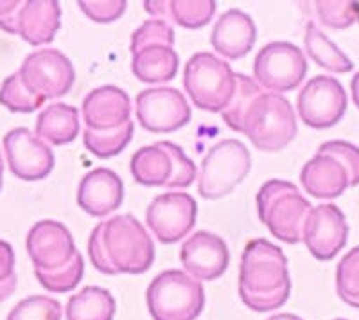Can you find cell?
I'll return each instance as SVG.
<instances>
[{
  "label": "cell",
  "mask_w": 359,
  "mask_h": 320,
  "mask_svg": "<svg viewBox=\"0 0 359 320\" xmlns=\"http://www.w3.org/2000/svg\"><path fill=\"white\" fill-rule=\"evenodd\" d=\"M88 255L101 274L137 275L153 267L155 245L133 214H118L95 225L88 239Z\"/></svg>",
  "instance_id": "6da1fadb"
},
{
  "label": "cell",
  "mask_w": 359,
  "mask_h": 320,
  "mask_svg": "<svg viewBox=\"0 0 359 320\" xmlns=\"http://www.w3.org/2000/svg\"><path fill=\"white\" fill-rule=\"evenodd\" d=\"M27 254L34 265L38 283L53 293H69L78 288L85 274L81 254L70 230L54 220H41L29 230Z\"/></svg>",
  "instance_id": "7a4b0ae2"
},
{
  "label": "cell",
  "mask_w": 359,
  "mask_h": 320,
  "mask_svg": "<svg viewBox=\"0 0 359 320\" xmlns=\"http://www.w3.org/2000/svg\"><path fill=\"white\" fill-rule=\"evenodd\" d=\"M291 293L287 258L280 246L268 239H252L245 246L239 267V297L257 313L275 312Z\"/></svg>",
  "instance_id": "3957f363"
},
{
  "label": "cell",
  "mask_w": 359,
  "mask_h": 320,
  "mask_svg": "<svg viewBox=\"0 0 359 320\" xmlns=\"http://www.w3.org/2000/svg\"><path fill=\"white\" fill-rule=\"evenodd\" d=\"M304 189L314 198L332 200L359 185V148L347 140H329L300 171Z\"/></svg>",
  "instance_id": "277c9868"
},
{
  "label": "cell",
  "mask_w": 359,
  "mask_h": 320,
  "mask_svg": "<svg viewBox=\"0 0 359 320\" xmlns=\"http://www.w3.org/2000/svg\"><path fill=\"white\" fill-rule=\"evenodd\" d=\"M239 133L261 152H280L298 133L294 108L284 95L262 91L246 108Z\"/></svg>",
  "instance_id": "5b68a950"
},
{
  "label": "cell",
  "mask_w": 359,
  "mask_h": 320,
  "mask_svg": "<svg viewBox=\"0 0 359 320\" xmlns=\"http://www.w3.org/2000/svg\"><path fill=\"white\" fill-rule=\"evenodd\" d=\"M180 58L175 51V29L151 18L131 34V70L142 83H168L176 78Z\"/></svg>",
  "instance_id": "8992f818"
},
{
  "label": "cell",
  "mask_w": 359,
  "mask_h": 320,
  "mask_svg": "<svg viewBox=\"0 0 359 320\" xmlns=\"http://www.w3.org/2000/svg\"><path fill=\"white\" fill-rule=\"evenodd\" d=\"M313 206L298 187L286 180H268L257 193V213L271 236L287 245L302 241L306 220Z\"/></svg>",
  "instance_id": "52a82bcc"
},
{
  "label": "cell",
  "mask_w": 359,
  "mask_h": 320,
  "mask_svg": "<svg viewBox=\"0 0 359 320\" xmlns=\"http://www.w3.org/2000/svg\"><path fill=\"white\" fill-rule=\"evenodd\" d=\"M147 309L153 320H196L205 308V290L182 270H165L149 283Z\"/></svg>",
  "instance_id": "ba28073f"
},
{
  "label": "cell",
  "mask_w": 359,
  "mask_h": 320,
  "mask_svg": "<svg viewBox=\"0 0 359 320\" xmlns=\"http://www.w3.org/2000/svg\"><path fill=\"white\" fill-rule=\"evenodd\" d=\"M184 88L196 108L221 114L236 91V72L212 53H196L184 69Z\"/></svg>",
  "instance_id": "9c48e42d"
},
{
  "label": "cell",
  "mask_w": 359,
  "mask_h": 320,
  "mask_svg": "<svg viewBox=\"0 0 359 320\" xmlns=\"http://www.w3.org/2000/svg\"><path fill=\"white\" fill-rule=\"evenodd\" d=\"M130 168L135 180L149 187L187 189L198 175L196 164L178 144L169 140H160L135 152Z\"/></svg>",
  "instance_id": "30bf717a"
},
{
  "label": "cell",
  "mask_w": 359,
  "mask_h": 320,
  "mask_svg": "<svg viewBox=\"0 0 359 320\" xmlns=\"http://www.w3.org/2000/svg\"><path fill=\"white\" fill-rule=\"evenodd\" d=\"M252 169V155L241 140L224 139L208 149L198 173V193L205 200L230 194Z\"/></svg>",
  "instance_id": "8fae6325"
},
{
  "label": "cell",
  "mask_w": 359,
  "mask_h": 320,
  "mask_svg": "<svg viewBox=\"0 0 359 320\" xmlns=\"http://www.w3.org/2000/svg\"><path fill=\"white\" fill-rule=\"evenodd\" d=\"M17 74L29 95L41 107L47 99L69 94L76 79L72 62L57 49L33 51L25 56Z\"/></svg>",
  "instance_id": "7c38bea8"
},
{
  "label": "cell",
  "mask_w": 359,
  "mask_h": 320,
  "mask_svg": "<svg viewBox=\"0 0 359 320\" xmlns=\"http://www.w3.org/2000/svg\"><path fill=\"white\" fill-rule=\"evenodd\" d=\"M307 74V60L302 49L290 41H271L253 60V79L271 94L294 91Z\"/></svg>",
  "instance_id": "4fadbf2b"
},
{
  "label": "cell",
  "mask_w": 359,
  "mask_h": 320,
  "mask_svg": "<svg viewBox=\"0 0 359 320\" xmlns=\"http://www.w3.org/2000/svg\"><path fill=\"white\" fill-rule=\"evenodd\" d=\"M297 110L304 124L325 130L338 124L347 112V92L336 78L314 76L298 94Z\"/></svg>",
  "instance_id": "5bb4252c"
},
{
  "label": "cell",
  "mask_w": 359,
  "mask_h": 320,
  "mask_svg": "<svg viewBox=\"0 0 359 320\" xmlns=\"http://www.w3.org/2000/svg\"><path fill=\"white\" fill-rule=\"evenodd\" d=\"M135 114L140 126L153 133H172L191 121V107L178 88L156 86L139 92Z\"/></svg>",
  "instance_id": "9a60e30c"
},
{
  "label": "cell",
  "mask_w": 359,
  "mask_h": 320,
  "mask_svg": "<svg viewBox=\"0 0 359 320\" xmlns=\"http://www.w3.org/2000/svg\"><path fill=\"white\" fill-rule=\"evenodd\" d=\"M198 218L196 200L189 193H163L149 204L146 223L163 245H172L194 229Z\"/></svg>",
  "instance_id": "2e32d148"
},
{
  "label": "cell",
  "mask_w": 359,
  "mask_h": 320,
  "mask_svg": "<svg viewBox=\"0 0 359 320\" xmlns=\"http://www.w3.org/2000/svg\"><path fill=\"white\" fill-rule=\"evenodd\" d=\"M9 171L25 182L43 180L54 169V153L47 142L29 128H13L4 135Z\"/></svg>",
  "instance_id": "e0dca14e"
},
{
  "label": "cell",
  "mask_w": 359,
  "mask_h": 320,
  "mask_svg": "<svg viewBox=\"0 0 359 320\" xmlns=\"http://www.w3.org/2000/svg\"><path fill=\"white\" fill-rule=\"evenodd\" d=\"M348 239L347 218L334 204H322L311 209L302 232L307 251L318 261H331L345 248Z\"/></svg>",
  "instance_id": "ac0fdd59"
},
{
  "label": "cell",
  "mask_w": 359,
  "mask_h": 320,
  "mask_svg": "<svg viewBox=\"0 0 359 320\" xmlns=\"http://www.w3.org/2000/svg\"><path fill=\"white\" fill-rule=\"evenodd\" d=\"M180 261L185 274L196 281H216L229 268L230 251L223 238L207 230H198L182 243Z\"/></svg>",
  "instance_id": "d6986e66"
},
{
  "label": "cell",
  "mask_w": 359,
  "mask_h": 320,
  "mask_svg": "<svg viewBox=\"0 0 359 320\" xmlns=\"http://www.w3.org/2000/svg\"><path fill=\"white\" fill-rule=\"evenodd\" d=\"M62 25V8L56 0H18L9 34H18L29 46H49Z\"/></svg>",
  "instance_id": "ffe728a7"
},
{
  "label": "cell",
  "mask_w": 359,
  "mask_h": 320,
  "mask_svg": "<svg viewBox=\"0 0 359 320\" xmlns=\"http://www.w3.org/2000/svg\"><path fill=\"white\" fill-rule=\"evenodd\" d=\"M81 117L90 132H111L131 121L130 95L114 85H104L88 92L81 105Z\"/></svg>",
  "instance_id": "44dd1931"
},
{
  "label": "cell",
  "mask_w": 359,
  "mask_h": 320,
  "mask_svg": "<svg viewBox=\"0 0 359 320\" xmlns=\"http://www.w3.org/2000/svg\"><path fill=\"white\" fill-rule=\"evenodd\" d=\"M124 201V184L117 173L95 168L81 178L78 187V206L94 218H104L117 211Z\"/></svg>",
  "instance_id": "7402d4cb"
},
{
  "label": "cell",
  "mask_w": 359,
  "mask_h": 320,
  "mask_svg": "<svg viewBox=\"0 0 359 320\" xmlns=\"http://www.w3.org/2000/svg\"><path fill=\"white\" fill-rule=\"evenodd\" d=\"M257 27L252 17L239 9H229L216 20L210 33V44L224 60L245 58L255 46Z\"/></svg>",
  "instance_id": "603a6c76"
},
{
  "label": "cell",
  "mask_w": 359,
  "mask_h": 320,
  "mask_svg": "<svg viewBox=\"0 0 359 320\" xmlns=\"http://www.w3.org/2000/svg\"><path fill=\"white\" fill-rule=\"evenodd\" d=\"M144 8L153 18L175 22L185 29L205 27L212 20L217 4L214 0H146Z\"/></svg>",
  "instance_id": "cb8c5ba5"
},
{
  "label": "cell",
  "mask_w": 359,
  "mask_h": 320,
  "mask_svg": "<svg viewBox=\"0 0 359 320\" xmlns=\"http://www.w3.org/2000/svg\"><path fill=\"white\" fill-rule=\"evenodd\" d=\"M79 110L72 105L53 103L38 114L34 133L43 142L65 146L79 135Z\"/></svg>",
  "instance_id": "d4e9b609"
},
{
  "label": "cell",
  "mask_w": 359,
  "mask_h": 320,
  "mask_svg": "<svg viewBox=\"0 0 359 320\" xmlns=\"http://www.w3.org/2000/svg\"><path fill=\"white\" fill-rule=\"evenodd\" d=\"M117 302L107 288L85 286L67 302V320H114Z\"/></svg>",
  "instance_id": "484cf974"
},
{
  "label": "cell",
  "mask_w": 359,
  "mask_h": 320,
  "mask_svg": "<svg viewBox=\"0 0 359 320\" xmlns=\"http://www.w3.org/2000/svg\"><path fill=\"white\" fill-rule=\"evenodd\" d=\"M304 46H306L307 56L322 69L334 72V74H347L354 69L351 58L343 51L338 49L334 41H331L325 34L316 27L314 22H309L304 34Z\"/></svg>",
  "instance_id": "4316f807"
},
{
  "label": "cell",
  "mask_w": 359,
  "mask_h": 320,
  "mask_svg": "<svg viewBox=\"0 0 359 320\" xmlns=\"http://www.w3.org/2000/svg\"><path fill=\"white\" fill-rule=\"evenodd\" d=\"M135 124L133 121H128L124 126L111 130V132H90L83 130V144L92 155L97 159H110V156L123 153L124 148L133 139Z\"/></svg>",
  "instance_id": "83f0119b"
},
{
  "label": "cell",
  "mask_w": 359,
  "mask_h": 320,
  "mask_svg": "<svg viewBox=\"0 0 359 320\" xmlns=\"http://www.w3.org/2000/svg\"><path fill=\"white\" fill-rule=\"evenodd\" d=\"M261 92L262 88L255 83V79L246 74H241V72H236V91H233L230 103L221 112V117H223L224 124L230 130L241 132L243 115H245L246 108L250 107L253 98L261 94Z\"/></svg>",
  "instance_id": "f1b7e54d"
},
{
  "label": "cell",
  "mask_w": 359,
  "mask_h": 320,
  "mask_svg": "<svg viewBox=\"0 0 359 320\" xmlns=\"http://www.w3.org/2000/svg\"><path fill=\"white\" fill-rule=\"evenodd\" d=\"M336 292L343 302L359 309V246L343 255L336 267Z\"/></svg>",
  "instance_id": "f546056e"
},
{
  "label": "cell",
  "mask_w": 359,
  "mask_h": 320,
  "mask_svg": "<svg viewBox=\"0 0 359 320\" xmlns=\"http://www.w3.org/2000/svg\"><path fill=\"white\" fill-rule=\"evenodd\" d=\"M62 304L49 295H31L15 306L6 320H62Z\"/></svg>",
  "instance_id": "4dcf8cb0"
},
{
  "label": "cell",
  "mask_w": 359,
  "mask_h": 320,
  "mask_svg": "<svg viewBox=\"0 0 359 320\" xmlns=\"http://www.w3.org/2000/svg\"><path fill=\"white\" fill-rule=\"evenodd\" d=\"M316 15L320 22L327 27L347 29L358 22L359 2H345V0H320L316 2Z\"/></svg>",
  "instance_id": "1f68e13d"
},
{
  "label": "cell",
  "mask_w": 359,
  "mask_h": 320,
  "mask_svg": "<svg viewBox=\"0 0 359 320\" xmlns=\"http://www.w3.org/2000/svg\"><path fill=\"white\" fill-rule=\"evenodd\" d=\"M0 105H4L9 112H17V114H31L41 107L36 99L31 98L25 91L17 72L6 78L0 85Z\"/></svg>",
  "instance_id": "d6a6232c"
},
{
  "label": "cell",
  "mask_w": 359,
  "mask_h": 320,
  "mask_svg": "<svg viewBox=\"0 0 359 320\" xmlns=\"http://www.w3.org/2000/svg\"><path fill=\"white\" fill-rule=\"evenodd\" d=\"M78 6L90 20L97 24H110L123 17L128 4L124 0H81Z\"/></svg>",
  "instance_id": "836d02e7"
},
{
  "label": "cell",
  "mask_w": 359,
  "mask_h": 320,
  "mask_svg": "<svg viewBox=\"0 0 359 320\" xmlns=\"http://www.w3.org/2000/svg\"><path fill=\"white\" fill-rule=\"evenodd\" d=\"M17 274H15V251L8 241L0 239V304L15 293Z\"/></svg>",
  "instance_id": "e575fe53"
},
{
  "label": "cell",
  "mask_w": 359,
  "mask_h": 320,
  "mask_svg": "<svg viewBox=\"0 0 359 320\" xmlns=\"http://www.w3.org/2000/svg\"><path fill=\"white\" fill-rule=\"evenodd\" d=\"M351 91H352V99H354V105L359 108V72L354 76V78H352Z\"/></svg>",
  "instance_id": "d590c367"
},
{
  "label": "cell",
  "mask_w": 359,
  "mask_h": 320,
  "mask_svg": "<svg viewBox=\"0 0 359 320\" xmlns=\"http://www.w3.org/2000/svg\"><path fill=\"white\" fill-rule=\"evenodd\" d=\"M268 320H304V319H300V316L293 315V313H278V315L269 316Z\"/></svg>",
  "instance_id": "8d00e7d4"
},
{
  "label": "cell",
  "mask_w": 359,
  "mask_h": 320,
  "mask_svg": "<svg viewBox=\"0 0 359 320\" xmlns=\"http://www.w3.org/2000/svg\"><path fill=\"white\" fill-rule=\"evenodd\" d=\"M2 175H4V160H2V153H0V189H2Z\"/></svg>",
  "instance_id": "74e56055"
},
{
  "label": "cell",
  "mask_w": 359,
  "mask_h": 320,
  "mask_svg": "<svg viewBox=\"0 0 359 320\" xmlns=\"http://www.w3.org/2000/svg\"><path fill=\"white\" fill-rule=\"evenodd\" d=\"M358 22H359V9H358Z\"/></svg>",
  "instance_id": "f35d334b"
},
{
  "label": "cell",
  "mask_w": 359,
  "mask_h": 320,
  "mask_svg": "<svg viewBox=\"0 0 359 320\" xmlns=\"http://www.w3.org/2000/svg\"><path fill=\"white\" fill-rule=\"evenodd\" d=\"M336 320H345V319H336Z\"/></svg>",
  "instance_id": "ab89813d"
}]
</instances>
